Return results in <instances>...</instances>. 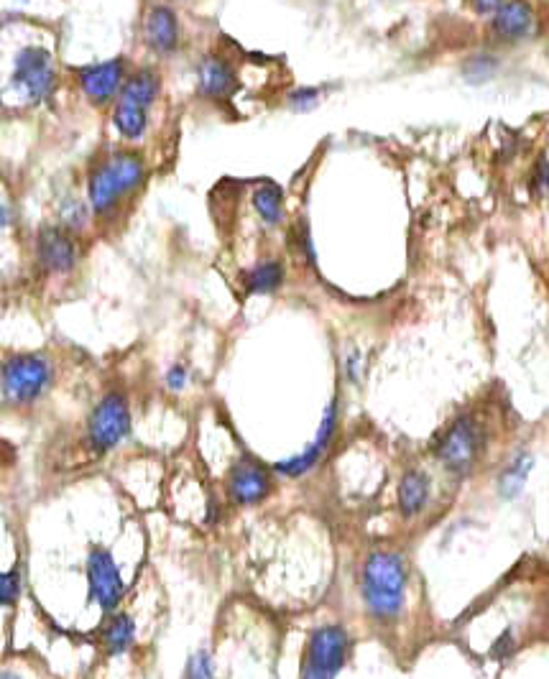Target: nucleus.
Segmentation results:
<instances>
[{
    "mask_svg": "<svg viewBox=\"0 0 549 679\" xmlns=\"http://www.w3.org/2000/svg\"><path fill=\"white\" fill-rule=\"evenodd\" d=\"M407 588V570L399 554L376 552L363 570V598L371 613L381 621L399 616Z\"/></svg>",
    "mask_w": 549,
    "mask_h": 679,
    "instance_id": "nucleus-1",
    "label": "nucleus"
},
{
    "mask_svg": "<svg viewBox=\"0 0 549 679\" xmlns=\"http://www.w3.org/2000/svg\"><path fill=\"white\" fill-rule=\"evenodd\" d=\"M143 179V161L136 154H115L113 159L98 166L90 177V187H87V197H90L92 210L98 215L113 210L121 197L141 184Z\"/></svg>",
    "mask_w": 549,
    "mask_h": 679,
    "instance_id": "nucleus-2",
    "label": "nucleus"
},
{
    "mask_svg": "<svg viewBox=\"0 0 549 679\" xmlns=\"http://www.w3.org/2000/svg\"><path fill=\"white\" fill-rule=\"evenodd\" d=\"M52 381V366L41 355H13L3 366V399L8 404H29L44 394Z\"/></svg>",
    "mask_w": 549,
    "mask_h": 679,
    "instance_id": "nucleus-3",
    "label": "nucleus"
},
{
    "mask_svg": "<svg viewBox=\"0 0 549 679\" xmlns=\"http://www.w3.org/2000/svg\"><path fill=\"white\" fill-rule=\"evenodd\" d=\"M348 634L340 626L317 628L307 646V662L304 677L309 679H332L343 669L348 659Z\"/></svg>",
    "mask_w": 549,
    "mask_h": 679,
    "instance_id": "nucleus-4",
    "label": "nucleus"
},
{
    "mask_svg": "<svg viewBox=\"0 0 549 679\" xmlns=\"http://www.w3.org/2000/svg\"><path fill=\"white\" fill-rule=\"evenodd\" d=\"M483 450V432L470 417H460L442 434L435 455L450 473H468Z\"/></svg>",
    "mask_w": 549,
    "mask_h": 679,
    "instance_id": "nucleus-5",
    "label": "nucleus"
},
{
    "mask_svg": "<svg viewBox=\"0 0 549 679\" xmlns=\"http://www.w3.org/2000/svg\"><path fill=\"white\" fill-rule=\"evenodd\" d=\"M128 429H131V411H128L126 399L121 394H108L100 401L98 409L92 411L90 427H87L92 450H113L126 437Z\"/></svg>",
    "mask_w": 549,
    "mask_h": 679,
    "instance_id": "nucleus-6",
    "label": "nucleus"
},
{
    "mask_svg": "<svg viewBox=\"0 0 549 679\" xmlns=\"http://www.w3.org/2000/svg\"><path fill=\"white\" fill-rule=\"evenodd\" d=\"M54 67L49 52L39 49V46H26L16 57V67H13V82L21 87L31 100H44L52 95L54 90Z\"/></svg>",
    "mask_w": 549,
    "mask_h": 679,
    "instance_id": "nucleus-7",
    "label": "nucleus"
},
{
    "mask_svg": "<svg viewBox=\"0 0 549 679\" xmlns=\"http://www.w3.org/2000/svg\"><path fill=\"white\" fill-rule=\"evenodd\" d=\"M87 582H90V600L103 611H113L123 598L121 572L115 567L113 557L105 549H92L87 557Z\"/></svg>",
    "mask_w": 549,
    "mask_h": 679,
    "instance_id": "nucleus-8",
    "label": "nucleus"
},
{
    "mask_svg": "<svg viewBox=\"0 0 549 679\" xmlns=\"http://www.w3.org/2000/svg\"><path fill=\"white\" fill-rule=\"evenodd\" d=\"M537 29V16L527 0H506L504 6L493 13L491 31L501 41L529 39Z\"/></svg>",
    "mask_w": 549,
    "mask_h": 679,
    "instance_id": "nucleus-9",
    "label": "nucleus"
},
{
    "mask_svg": "<svg viewBox=\"0 0 549 679\" xmlns=\"http://www.w3.org/2000/svg\"><path fill=\"white\" fill-rule=\"evenodd\" d=\"M123 72H126V64L121 57L103 64H92V67L80 69V85L92 103H108L121 87Z\"/></svg>",
    "mask_w": 549,
    "mask_h": 679,
    "instance_id": "nucleus-10",
    "label": "nucleus"
},
{
    "mask_svg": "<svg viewBox=\"0 0 549 679\" xmlns=\"http://www.w3.org/2000/svg\"><path fill=\"white\" fill-rule=\"evenodd\" d=\"M271 480L266 470L253 460H243L233 468L228 480V493L235 503H258L269 496Z\"/></svg>",
    "mask_w": 549,
    "mask_h": 679,
    "instance_id": "nucleus-11",
    "label": "nucleus"
},
{
    "mask_svg": "<svg viewBox=\"0 0 549 679\" xmlns=\"http://www.w3.org/2000/svg\"><path fill=\"white\" fill-rule=\"evenodd\" d=\"M335 419H338V404L332 401L330 406H327L325 417H322V424H320V432H317V437L312 442H309L307 450L302 452V455L292 457V460H284V463H276V470H279L281 475H289V478H299V475L307 473L312 465L317 463L322 457V452L327 450V445H330L332 440V432H335Z\"/></svg>",
    "mask_w": 549,
    "mask_h": 679,
    "instance_id": "nucleus-12",
    "label": "nucleus"
},
{
    "mask_svg": "<svg viewBox=\"0 0 549 679\" xmlns=\"http://www.w3.org/2000/svg\"><path fill=\"white\" fill-rule=\"evenodd\" d=\"M39 261L46 271L64 274L77 263V248L64 230L44 228L39 235Z\"/></svg>",
    "mask_w": 549,
    "mask_h": 679,
    "instance_id": "nucleus-13",
    "label": "nucleus"
},
{
    "mask_svg": "<svg viewBox=\"0 0 549 679\" xmlns=\"http://www.w3.org/2000/svg\"><path fill=\"white\" fill-rule=\"evenodd\" d=\"M143 39H146L151 52L156 54H169L177 49L179 26L172 8L154 6L146 13V21H143Z\"/></svg>",
    "mask_w": 549,
    "mask_h": 679,
    "instance_id": "nucleus-14",
    "label": "nucleus"
},
{
    "mask_svg": "<svg viewBox=\"0 0 549 679\" xmlns=\"http://www.w3.org/2000/svg\"><path fill=\"white\" fill-rule=\"evenodd\" d=\"M200 90L207 97H228L235 90V75L228 62L218 57H207L200 67Z\"/></svg>",
    "mask_w": 549,
    "mask_h": 679,
    "instance_id": "nucleus-15",
    "label": "nucleus"
},
{
    "mask_svg": "<svg viewBox=\"0 0 549 679\" xmlns=\"http://www.w3.org/2000/svg\"><path fill=\"white\" fill-rule=\"evenodd\" d=\"M156 95H159V77H156V72H151V69H141V72H136L131 80H126L118 103L131 105V108L149 110L151 103L156 100Z\"/></svg>",
    "mask_w": 549,
    "mask_h": 679,
    "instance_id": "nucleus-16",
    "label": "nucleus"
},
{
    "mask_svg": "<svg viewBox=\"0 0 549 679\" xmlns=\"http://www.w3.org/2000/svg\"><path fill=\"white\" fill-rule=\"evenodd\" d=\"M429 498V478L422 470H412L401 478L399 485V506L404 516L419 514Z\"/></svg>",
    "mask_w": 549,
    "mask_h": 679,
    "instance_id": "nucleus-17",
    "label": "nucleus"
},
{
    "mask_svg": "<svg viewBox=\"0 0 549 679\" xmlns=\"http://www.w3.org/2000/svg\"><path fill=\"white\" fill-rule=\"evenodd\" d=\"M133 634H136V626H133V621L126 616V613L113 616L108 626L103 628L105 651H108L110 657H118V654L128 651L133 644Z\"/></svg>",
    "mask_w": 549,
    "mask_h": 679,
    "instance_id": "nucleus-18",
    "label": "nucleus"
},
{
    "mask_svg": "<svg viewBox=\"0 0 549 679\" xmlns=\"http://www.w3.org/2000/svg\"><path fill=\"white\" fill-rule=\"evenodd\" d=\"M534 465V457L529 455V452H521V455L514 457V463L509 465V468L504 470V475H501V480H498V491H501V496L504 498H516L521 491H524V485H527V478H529V470H532Z\"/></svg>",
    "mask_w": 549,
    "mask_h": 679,
    "instance_id": "nucleus-19",
    "label": "nucleus"
},
{
    "mask_svg": "<svg viewBox=\"0 0 549 679\" xmlns=\"http://www.w3.org/2000/svg\"><path fill=\"white\" fill-rule=\"evenodd\" d=\"M281 281H284L281 263L264 261L246 274V289L251 291V294H271V291L279 289Z\"/></svg>",
    "mask_w": 549,
    "mask_h": 679,
    "instance_id": "nucleus-20",
    "label": "nucleus"
},
{
    "mask_svg": "<svg viewBox=\"0 0 549 679\" xmlns=\"http://www.w3.org/2000/svg\"><path fill=\"white\" fill-rule=\"evenodd\" d=\"M253 205H256L258 215L264 217L269 225H279L281 215H284V192L276 184H264L253 194Z\"/></svg>",
    "mask_w": 549,
    "mask_h": 679,
    "instance_id": "nucleus-21",
    "label": "nucleus"
},
{
    "mask_svg": "<svg viewBox=\"0 0 549 679\" xmlns=\"http://www.w3.org/2000/svg\"><path fill=\"white\" fill-rule=\"evenodd\" d=\"M113 123L123 138H141L146 133V126H149V110L118 103L113 113Z\"/></svg>",
    "mask_w": 549,
    "mask_h": 679,
    "instance_id": "nucleus-22",
    "label": "nucleus"
},
{
    "mask_svg": "<svg viewBox=\"0 0 549 679\" xmlns=\"http://www.w3.org/2000/svg\"><path fill=\"white\" fill-rule=\"evenodd\" d=\"M18 593H21V570L13 567L0 577V600H3V605H11L16 603Z\"/></svg>",
    "mask_w": 549,
    "mask_h": 679,
    "instance_id": "nucleus-23",
    "label": "nucleus"
},
{
    "mask_svg": "<svg viewBox=\"0 0 549 679\" xmlns=\"http://www.w3.org/2000/svg\"><path fill=\"white\" fill-rule=\"evenodd\" d=\"M215 672H212V659L207 651H200L195 657L189 659L187 667V679H212Z\"/></svg>",
    "mask_w": 549,
    "mask_h": 679,
    "instance_id": "nucleus-24",
    "label": "nucleus"
},
{
    "mask_svg": "<svg viewBox=\"0 0 549 679\" xmlns=\"http://www.w3.org/2000/svg\"><path fill=\"white\" fill-rule=\"evenodd\" d=\"M532 184L539 194H549V161L547 159H542L537 166H534Z\"/></svg>",
    "mask_w": 549,
    "mask_h": 679,
    "instance_id": "nucleus-25",
    "label": "nucleus"
},
{
    "mask_svg": "<svg viewBox=\"0 0 549 679\" xmlns=\"http://www.w3.org/2000/svg\"><path fill=\"white\" fill-rule=\"evenodd\" d=\"M317 97H320V92H317L315 87H302V90L292 92V95H289V100H292L294 108L304 110V108H309V105H315Z\"/></svg>",
    "mask_w": 549,
    "mask_h": 679,
    "instance_id": "nucleus-26",
    "label": "nucleus"
},
{
    "mask_svg": "<svg viewBox=\"0 0 549 679\" xmlns=\"http://www.w3.org/2000/svg\"><path fill=\"white\" fill-rule=\"evenodd\" d=\"M511 649H514V639H511V631H506V634H501V639L493 644L491 654L496 659H506L511 654Z\"/></svg>",
    "mask_w": 549,
    "mask_h": 679,
    "instance_id": "nucleus-27",
    "label": "nucleus"
},
{
    "mask_svg": "<svg viewBox=\"0 0 549 679\" xmlns=\"http://www.w3.org/2000/svg\"><path fill=\"white\" fill-rule=\"evenodd\" d=\"M470 8H473L475 13H481V16H486V13H496L498 8L504 6L506 0H468Z\"/></svg>",
    "mask_w": 549,
    "mask_h": 679,
    "instance_id": "nucleus-28",
    "label": "nucleus"
},
{
    "mask_svg": "<svg viewBox=\"0 0 549 679\" xmlns=\"http://www.w3.org/2000/svg\"><path fill=\"white\" fill-rule=\"evenodd\" d=\"M166 383H169V388H172V391H179V388L187 383V371H184L182 366H174L172 371H169V376H166Z\"/></svg>",
    "mask_w": 549,
    "mask_h": 679,
    "instance_id": "nucleus-29",
    "label": "nucleus"
},
{
    "mask_svg": "<svg viewBox=\"0 0 549 679\" xmlns=\"http://www.w3.org/2000/svg\"><path fill=\"white\" fill-rule=\"evenodd\" d=\"M3 679H18V677H13L11 672H6V674H3Z\"/></svg>",
    "mask_w": 549,
    "mask_h": 679,
    "instance_id": "nucleus-30",
    "label": "nucleus"
},
{
    "mask_svg": "<svg viewBox=\"0 0 549 679\" xmlns=\"http://www.w3.org/2000/svg\"><path fill=\"white\" fill-rule=\"evenodd\" d=\"M304 679H309V677H304Z\"/></svg>",
    "mask_w": 549,
    "mask_h": 679,
    "instance_id": "nucleus-31",
    "label": "nucleus"
}]
</instances>
